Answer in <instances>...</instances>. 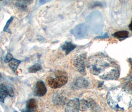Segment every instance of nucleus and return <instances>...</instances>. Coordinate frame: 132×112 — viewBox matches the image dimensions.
<instances>
[{"mask_svg":"<svg viewBox=\"0 0 132 112\" xmlns=\"http://www.w3.org/2000/svg\"><path fill=\"white\" fill-rule=\"evenodd\" d=\"M89 72L104 80H116L120 75V68L117 62L103 54L90 56L86 60Z\"/></svg>","mask_w":132,"mask_h":112,"instance_id":"nucleus-1","label":"nucleus"},{"mask_svg":"<svg viewBox=\"0 0 132 112\" xmlns=\"http://www.w3.org/2000/svg\"><path fill=\"white\" fill-rule=\"evenodd\" d=\"M107 102L113 110L126 111L132 107V94L125 88H116L107 94Z\"/></svg>","mask_w":132,"mask_h":112,"instance_id":"nucleus-2","label":"nucleus"},{"mask_svg":"<svg viewBox=\"0 0 132 112\" xmlns=\"http://www.w3.org/2000/svg\"><path fill=\"white\" fill-rule=\"evenodd\" d=\"M68 80V76L66 72L63 70H57L47 78L46 82L50 88L58 89L65 85Z\"/></svg>","mask_w":132,"mask_h":112,"instance_id":"nucleus-3","label":"nucleus"},{"mask_svg":"<svg viewBox=\"0 0 132 112\" xmlns=\"http://www.w3.org/2000/svg\"><path fill=\"white\" fill-rule=\"evenodd\" d=\"M86 54H81L78 56L73 61V65L79 73L82 75H86Z\"/></svg>","mask_w":132,"mask_h":112,"instance_id":"nucleus-4","label":"nucleus"},{"mask_svg":"<svg viewBox=\"0 0 132 112\" xmlns=\"http://www.w3.org/2000/svg\"><path fill=\"white\" fill-rule=\"evenodd\" d=\"M14 95L12 88L10 86H7L4 84H0V102L4 103L5 100L8 96L11 97Z\"/></svg>","mask_w":132,"mask_h":112,"instance_id":"nucleus-5","label":"nucleus"},{"mask_svg":"<svg viewBox=\"0 0 132 112\" xmlns=\"http://www.w3.org/2000/svg\"><path fill=\"white\" fill-rule=\"evenodd\" d=\"M80 103V108H81V111H87L89 109L92 111H97V106L92 99H82Z\"/></svg>","mask_w":132,"mask_h":112,"instance_id":"nucleus-6","label":"nucleus"},{"mask_svg":"<svg viewBox=\"0 0 132 112\" xmlns=\"http://www.w3.org/2000/svg\"><path fill=\"white\" fill-rule=\"evenodd\" d=\"M47 91L46 87L44 82L41 80L38 81L35 84L34 90V94L36 96L42 97L46 94Z\"/></svg>","mask_w":132,"mask_h":112,"instance_id":"nucleus-7","label":"nucleus"},{"mask_svg":"<svg viewBox=\"0 0 132 112\" xmlns=\"http://www.w3.org/2000/svg\"><path fill=\"white\" fill-rule=\"evenodd\" d=\"M80 103L78 98H75L70 101L67 105L66 112H79L80 110Z\"/></svg>","mask_w":132,"mask_h":112,"instance_id":"nucleus-8","label":"nucleus"},{"mask_svg":"<svg viewBox=\"0 0 132 112\" xmlns=\"http://www.w3.org/2000/svg\"><path fill=\"white\" fill-rule=\"evenodd\" d=\"M52 101L55 105L61 106L64 105L66 104L67 99L62 94L58 93L53 95Z\"/></svg>","mask_w":132,"mask_h":112,"instance_id":"nucleus-9","label":"nucleus"},{"mask_svg":"<svg viewBox=\"0 0 132 112\" xmlns=\"http://www.w3.org/2000/svg\"><path fill=\"white\" fill-rule=\"evenodd\" d=\"M74 85L78 88H86L89 87V83L86 79L82 77H79L74 82Z\"/></svg>","mask_w":132,"mask_h":112,"instance_id":"nucleus-10","label":"nucleus"},{"mask_svg":"<svg viewBox=\"0 0 132 112\" xmlns=\"http://www.w3.org/2000/svg\"><path fill=\"white\" fill-rule=\"evenodd\" d=\"M76 47V46H75L71 42H66L62 46L63 50L65 51L66 54H68L69 53H70Z\"/></svg>","mask_w":132,"mask_h":112,"instance_id":"nucleus-11","label":"nucleus"},{"mask_svg":"<svg viewBox=\"0 0 132 112\" xmlns=\"http://www.w3.org/2000/svg\"><path fill=\"white\" fill-rule=\"evenodd\" d=\"M37 107L36 101L34 99H30L27 103V109L28 111H34Z\"/></svg>","mask_w":132,"mask_h":112,"instance_id":"nucleus-12","label":"nucleus"},{"mask_svg":"<svg viewBox=\"0 0 132 112\" xmlns=\"http://www.w3.org/2000/svg\"><path fill=\"white\" fill-rule=\"evenodd\" d=\"M20 63H21V61L13 58L9 62V65L10 67L11 68V69L13 71V72H15Z\"/></svg>","mask_w":132,"mask_h":112,"instance_id":"nucleus-13","label":"nucleus"},{"mask_svg":"<svg viewBox=\"0 0 132 112\" xmlns=\"http://www.w3.org/2000/svg\"><path fill=\"white\" fill-rule=\"evenodd\" d=\"M129 33L127 31H119L115 32L113 34V35L119 39H126L129 36Z\"/></svg>","mask_w":132,"mask_h":112,"instance_id":"nucleus-14","label":"nucleus"},{"mask_svg":"<svg viewBox=\"0 0 132 112\" xmlns=\"http://www.w3.org/2000/svg\"><path fill=\"white\" fill-rule=\"evenodd\" d=\"M42 67L38 63H36L32 66H30L28 69V71L29 73H35L40 70Z\"/></svg>","mask_w":132,"mask_h":112,"instance_id":"nucleus-15","label":"nucleus"},{"mask_svg":"<svg viewBox=\"0 0 132 112\" xmlns=\"http://www.w3.org/2000/svg\"><path fill=\"white\" fill-rule=\"evenodd\" d=\"M124 88L129 90L132 94V81L127 82L125 85Z\"/></svg>","mask_w":132,"mask_h":112,"instance_id":"nucleus-16","label":"nucleus"},{"mask_svg":"<svg viewBox=\"0 0 132 112\" xmlns=\"http://www.w3.org/2000/svg\"><path fill=\"white\" fill-rule=\"evenodd\" d=\"M13 56L12 54L9 53H7L6 56V58L5 59V63H9L11 60L13 59Z\"/></svg>","mask_w":132,"mask_h":112,"instance_id":"nucleus-17","label":"nucleus"},{"mask_svg":"<svg viewBox=\"0 0 132 112\" xmlns=\"http://www.w3.org/2000/svg\"><path fill=\"white\" fill-rule=\"evenodd\" d=\"M13 20V17H11L9 20H7L6 26L4 27V32H7V29H8V28H9V26L10 25V24H11V23L12 22Z\"/></svg>","mask_w":132,"mask_h":112,"instance_id":"nucleus-18","label":"nucleus"},{"mask_svg":"<svg viewBox=\"0 0 132 112\" xmlns=\"http://www.w3.org/2000/svg\"><path fill=\"white\" fill-rule=\"evenodd\" d=\"M51 1V0H39V3L41 5H43L50 2Z\"/></svg>","mask_w":132,"mask_h":112,"instance_id":"nucleus-19","label":"nucleus"},{"mask_svg":"<svg viewBox=\"0 0 132 112\" xmlns=\"http://www.w3.org/2000/svg\"><path fill=\"white\" fill-rule=\"evenodd\" d=\"M129 28L131 29V31H132V20L131 23V24H130V25H129Z\"/></svg>","mask_w":132,"mask_h":112,"instance_id":"nucleus-20","label":"nucleus"},{"mask_svg":"<svg viewBox=\"0 0 132 112\" xmlns=\"http://www.w3.org/2000/svg\"><path fill=\"white\" fill-rule=\"evenodd\" d=\"M129 61H130V63H131V66H132V59H130Z\"/></svg>","mask_w":132,"mask_h":112,"instance_id":"nucleus-21","label":"nucleus"},{"mask_svg":"<svg viewBox=\"0 0 132 112\" xmlns=\"http://www.w3.org/2000/svg\"><path fill=\"white\" fill-rule=\"evenodd\" d=\"M2 61L0 60V66L2 65Z\"/></svg>","mask_w":132,"mask_h":112,"instance_id":"nucleus-22","label":"nucleus"},{"mask_svg":"<svg viewBox=\"0 0 132 112\" xmlns=\"http://www.w3.org/2000/svg\"><path fill=\"white\" fill-rule=\"evenodd\" d=\"M1 78H2V75H1V73H0V80L1 79Z\"/></svg>","mask_w":132,"mask_h":112,"instance_id":"nucleus-23","label":"nucleus"},{"mask_svg":"<svg viewBox=\"0 0 132 112\" xmlns=\"http://www.w3.org/2000/svg\"><path fill=\"white\" fill-rule=\"evenodd\" d=\"M24 1H27V0H24Z\"/></svg>","mask_w":132,"mask_h":112,"instance_id":"nucleus-24","label":"nucleus"},{"mask_svg":"<svg viewBox=\"0 0 132 112\" xmlns=\"http://www.w3.org/2000/svg\"><path fill=\"white\" fill-rule=\"evenodd\" d=\"M0 1H2V0H0Z\"/></svg>","mask_w":132,"mask_h":112,"instance_id":"nucleus-25","label":"nucleus"}]
</instances>
